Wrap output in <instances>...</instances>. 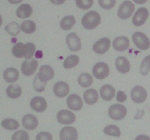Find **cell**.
<instances>
[{
    "label": "cell",
    "mask_w": 150,
    "mask_h": 140,
    "mask_svg": "<svg viewBox=\"0 0 150 140\" xmlns=\"http://www.w3.org/2000/svg\"><path fill=\"white\" fill-rule=\"evenodd\" d=\"M100 21L101 18L100 13L96 11H90V12L84 14V16L81 19V24L83 28H85L86 30H93L100 24Z\"/></svg>",
    "instance_id": "6da1fadb"
},
{
    "label": "cell",
    "mask_w": 150,
    "mask_h": 140,
    "mask_svg": "<svg viewBox=\"0 0 150 140\" xmlns=\"http://www.w3.org/2000/svg\"><path fill=\"white\" fill-rule=\"evenodd\" d=\"M126 115H127L126 107L120 104V103L113 104L112 106H110V108L108 110L109 117L114 120H122L126 116Z\"/></svg>",
    "instance_id": "7a4b0ae2"
},
{
    "label": "cell",
    "mask_w": 150,
    "mask_h": 140,
    "mask_svg": "<svg viewBox=\"0 0 150 140\" xmlns=\"http://www.w3.org/2000/svg\"><path fill=\"white\" fill-rule=\"evenodd\" d=\"M133 42L138 49L141 51H146L150 48V40L147 37V35L144 34V32H137L132 35Z\"/></svg>",
    "instance_id": "3957f363"
},
{
    "label": "cell",
    "mask_w": 150,
    "mask_h": 140,
    "mask_svg": "<svg viewBox=\"0 0 150 140\" xmlns=\"http://www.w3.org/2000/svg\"><path fill=\"white\" fill-rule=\"evenodd\" d=\"M135 11V5L131 1H126L122 2L120 6L119 7L118 10V16L120 19H127V18L131 17V15L134 13Z\"/></svg>",
    "instance_id": "277c9868"
},
{
    "label": "cell",
    "mask_w": 150,
    "mask_h": 140,
    "mask_svg": "<svg viewBox=\"0 0 150 140\" xmlns=\"http://www.w3.org/2000/svg\"><path fill=\"white\" fill-rule=\"evenodd\" d=\"M93 75L98 80H103L109 75V66L105 62H98L93 68Z\"/></svg>",
    "instance_id": "5b68a950"
},
{
    "label": "cell",
    "mask_w": 150,
    "mask_h": 140,
    "mask_svg": "<svg viewBox=\"0 0 150 140\" xmlns=\"http://www.w3.org/2000/svg\"><path fill=\"white\" fill-rule=\"evenodd\" d=\"M146 98H147V91L144 87L136 86L131 91V99L137 104H141V103L144 102Z\"/></svg>",
    "instance_id": "8992f818"
},
{
    "label": "cell",
    "mask_w": 150,
    "mask_h": 140,
    "mask_svg": "<svg viewBox=\"0 0 150 140\" xmlns=\"http://www.w3.org/2000/svg\"><path fill=\"white\" fill-rule=\"evenodd\" d=\"M57 119L60 124L63 125H71L76 121L75 113L68 110H61L57 113Z\"/></svg>",
    "instance_id": "52a82bcc"
},
{
    "label": "cell",
    "mask_w": 150,
    "mask_h": 140,
    "mask_svg": "<svg viewBox=\"0 0 150 140\" xmlns=\"http://www.w3.org/2000/svg\"><path fill=\"white\" fill-rule=\"evenodd\" d=\"M149 15V12L146 8H140L136 13H134L133 18H132V23L136 27H140V26L144 25L145 21L147 20Z\"/></svg>",
    "instance_id": "ba28073f"
},
{
    "label": "cell",
    "mask_w": 150,
    "mask_h": 140,
    "mask_svg": "<svg viewBox=\"0 0 150 140\" xmlns=\"http://www.w3.org/2000/svg\"><path fill=\"white\" fill-rule=\"evenodd\" d=\"M38 67V62L36 59L25 60L23 63L21 64V72H22L24 75L30 76L34 75Z\"/></svg>",
    "instance_id": "9c48e42d"
},
{
    "label": "cell",
    "mask_w": 150,
    "mask_h": 140,
    "mask_svg": "<svg viewBox=\"0 0 150 140\" xmlns=\"http://www.w3.org/2000/svg\"><path fill=\"white\" fill-rule=\"evenodd\" d=\"M111 41L108 37H103L93 45V51L98 54H103L110 49Z\"/></svg>",
    "instance_id": "30bf717a"
},
{
    "label": "cell",
    "mask_w": 150,
    "mask_h": 140,
    "mask_svg": "<svg viewBox=\"0 0 150 140\" xmlns=\"http://www.w3.org/2000/svg\"><path fill=\"white\" fill-rule=\"evenodd\" d=\"M66 103H67L68 108L72 110H80L83 107L82 98L80 97L79 94H76L69 95L67 97Z\"/></svg>",
    "instance_id": "8fae6325"
},
{
    "label": "cell",
    "mask_w": 150,
    "mask_h": 140,
    "mask_svg": "<svg viewBox=\"0 0 150 140\" xmlns=\"http://www.w3.org/2000/svg\"><path fill=\"white\" fill-rule=\"evenodd\" d=\"M66 44L68 48L72 51H79L81 49V42H80V38L78 36V34L75 32L69 34L66 36Z\"/></svg>",
    "instance_id": "7c38bea8"
},
{
    "label": "cell",
    "mask_w": 150,
    "mask_h": 140,
    "mask_svg": "<svg viewBox=\"0 0 150 140\" xmlns=\"http://www.w3.org/2000/svg\"><path fill=\"white\" fill-rule=\"evenodd\" d=\"M78 131L72 126L62 128L59 132L60 140H78Z\"/></svg>",
    "instance_id": "4fadbf2b"
},
{
    "label": "cell",
    "mask_w": 150,
    "mask_h": 140,
    "mask_svg": "<svg viewBox=\"0 0 150 140\" xmlns=\"http://www.w3.org/2000/svg\"><path fill=\"white\" fill-rule=\"evenodd\" d=\"M54 69L48 65H43L42 67H40L39 72L38 73V78L42 82H48L49 80L54 78Z\"/></svg>",
    "instance_id": "5bb4252c"
},
{
    "label": "cell",
    "mask_w": 150,
    "mask_h": 140,
    "mask_svg": "<svg viewBox=\"0 0 150 140\" xmlns=\"http://www.w3.org/2000/svg\"><path fill=\"white\" fill-rule=\"evenodd\" d=\"M69 91H70V87L64 81H58L54 86V94L57 97H65L69 94Z\"/></svg>",
    "instance_id": "9a60e30c"
},
{
    "label": "cell",
    "mask_w": 150,
    "mask_h": 140,
    "mask_svg": "<svg viewBox=\"0 0 150 140\" xmlns=\"http://www.w3.org/2000/svg\"><path fill=\"white\" fill-rule=\"evenodd\" d=\"M130 41L126 36H118L113 40V48L117 51H124L129 48Z\"/></svg>",
    "instance_id": "2e32d148"
},
{
    "label": "cell",
    "mask_w": 150,
    "mask_h": 140,
    "mask_svg": "<svg viewBox=\"0 0 150 140\" xmlns=\"http://www.w3.org/2000/svg\"><path fill=\"white\" fill-rule=\"evenodd\" d=\"M31 108L38 113H42L47 109V101L41 96H35L30 102Z\"/></svg>",
    "instance_id": "e0dca14e"
},
{
    "label": "cell",
    "mask_w": 150,
    "mask_h": 140,
    "mask_svg": "<svg viewBox=\"0 0 150 140\" xmlns=\"http://www.w3.org/2000/svg\"><path fill=\"white\" fill-rule=\"evenodd\" d=\"M23 127L28 131H34L38 126V120L34 115H26L22 118Z\"/></svg>",
    "instance_id": "ac0fdd59"
},
{
    "label": "cell",
    "mask_w": 150,
    "mask_h": 140,
    "mask_svg": "<svg viewBox=\"0 0 150 140\" xmlns=\"http://www.w3.org/2000/svg\"><path fill=\"white\" fill-rule=\"evenodd\" d=\"M100 94L103 100L111 101L116 95V90L113 86L109 85V84H106V85H103L100 88Z\"/></svg>",
    "instance_id": "d6986e66"
},
{
    "label": "cell",
    "mask_w": 150,
    "mask_h": 140,
    "mask_svg": "<svg viewBox=\"0 0 150 140\" xmlns=\"http://www.w3.org/2000/svg\"><path fill=\"white\" fill-rule=\"evenodd\" d=\"M116 68L120 73H127L130 71V62L124 56H119L116 59Z\"/></svg>",
    "instance_id": "ffe728a7"
},
{
    "label": "cell",
    "mask_w": 150,
    "mask_h": 140,
    "mask_svg": "<svg viewBox=\"0 0 150 140\" xmlns=\"http://www.w3.org/2000/svg\"><path fill=\"white\" fill-rule=\"evenodd\" d=\"M3 78L8 83H14L19 79V72L16 68H8L3 72Z\"/></svg>",
    "instance_id": "44dd1931"
},
{
    "label": "cell",
    "mask_w": 150,
    "mask_h": 140,
    "mask_svg": "<svg viewBox=\"0 0 150 140\" xmlns=\"http://www.w3.org/2000/svg\"><path fill=\"white\" fill-rule=\"evenodd\" d=\"M84 102L88 105H93L97 103L98 100V94L95 89H88L84 91L83 94Z\"/></svg>",
    "instance_id": "7402d4cb"
},
{
    "label": "cell",
    "mask_w": 150,
    "mask_h": 140,
    "mask_svg": "<svg viewBox=\"0 0 150 140\" xmlns=\"http://www.w3.org/2000/svg\"><path fill=\"white\" fill-rule=\"evenodd\" d=\"M33 9L29 4H21L16 10V15L19 18H28L32 15Z\"/></svg>",
    "instance_id": "603a6c76"
},
{
    "label": "cell",
    "mask_w": 150,
    "mask_h": 140,
    "mask_svg": "<svg viewBox=\"0 0 150 140\" xmlns=\"http://www.w3.org/2000/svg\"><path fill=\"white\" fill-rule=\"evenodd\" d=\"M6 94L8 95V97L12 99H16L20 96L21 94H22V89L18 85H13V84H11V85L7 88Z\"/></svg>",
    "instance_id": "cb8c5ba5"
},
{
    "label": "cell",
    "mask_w": 150,
    "mask_h": 140,
    "mask_svg": "<svg viewBox=\"0 0 150 140\" xmlns=\"http://www.w3.org/2000/svg\"><path fill=\"white\" fill-rule=\"evenodd\" d=\"M78 82L80 87L88 88L93 84V77L90 73L83 72L81 75H79V78H78Z\"/></svg>",
    "instance_id": "d4e9b609"
},
{
    "label": "cell",
    "mask_w": 150,
    "mask_h": 140,
    "mask_svg": "<svg viewBox=\"0 0 150 140\" xmlns=\"http://www.w3.org/2000/svg\"><path fill=\"white\" fill-rule=\"evenodd\" d=\"M76 24V18L73 15H68L63 17L60 20V28L64 31H69L73 28V26Z\"/></svg>",
    "instance_id": "484cf974"
},
{
    "label": "cell",
    "mask_w": 150,
    "mask_h": 140,
    "mask_svg": "<svg viewBox=\"0 0 150 140\" xmlns=\"http://www.w3.org/2000/svg\"><path fill=\"white\" fill-rule=\"evenodd\" d=\"M21 27V31L25 34H34L36 30V25L34 21L32 20H25L22 22V24L20 25Z\"/></svg>",
    "instance_id": "4316f807"
},
{
    "label": "cell",
    "mask_w": 150,
    "mask_h": 140,
    "mask_svg": "<svg viewBox=\"0 0 150 140\" xmlns=\"http://www.w3.org/2000/svg\"><path fill=\"white\" fill-rule=\"evenodd\" d=\"M1 125L5 130H8V131H16L19 128L18 121L13 118H6L4 120H2Z\"/></svg>",
    "instance_id": "83f0119b"
},
{
    "label": "cell",
    "mask_w": 150,
    "mask_h": 140,
    "mask_svg": "<svg viewBox=\"0 0 150 140\" xmlns=\"http://www.w3.org/2000/svg\"><path fill=\"white\" fill-rule=\"evenodd\" d=\"M79 63V57L76 54L69 55L67 58H65L63 62V67L65 69H72L76 67Z\"/></svg>",
    "instance_id": "f1b7e54d"
},
{
    "label": "cell",
    "mask_w": 150,
    "mask_h": 140,
    "mask_svg": "<svg viewBox=\"0 0 150 140\" xmlns=\"http://www.w3.org/2000/svg\"><path fill=\"white\" fill-rule=\"evenodd\" d=\"M12 53L13 54V56H16V58H22L24 57L25 54V44L22 42H18L16 44H14V46L12 49Z\"/></svg>",
    "instance_id": "f546056e"
},
{
    "label": "cell",
    "mask_w": 150,
    "mask_h": 140,
    "mask_svg": "<svg viewBox=\"0 0 150 140\" xmlns=\"http://www.w3.org/2000/svg\"><path fill=\"white\" fill-rule=\"evenodd\" d=\"M5 31L8 32L10 35L16 36L19 34V32L21 31V27L16 22H11V23H9L5 27Z\"/></svg>",
    "instance_id": "4dcf8cb0"
},
{
    "label": "cell",
    "mask_w": 150,
    "mask_h": 140,
    "mask_svg": "<svg viewBox=\"0 0 150 140\" xmlns=\"http://www.w3.org/2000/svg\"><path fill=\"white\" fill-rule=\"evenodd\" d=\"M103 132L106 135L109 136H114V137H120L122 132L118 126L116 125H108L103 129Z\"/></svg>",
    "instance_id": "1f68e13d"
},
{
    "label": "cell",
    "mask_w": 150,
    "mask_h": 140,
    "mask_svg": "<svg viewBox=\"0 0 150 140\" xmlns=\"http://www.w3.org/2000/svg\"><path fill=\"white\" fill-rule=\"evenodd\" d=\"M35 53V46L34 43L28 42L25 44V54L24 58L25 60H30L32 59V57L34 56V54Z\"/></svg>",
    "instance_id": "d6a6232c"
},
{
    "label": "cell",
    "mask_w": 150,
    "mask_h": 140,
    "mask_svg": "<svg viewBox=\"0 0 150 140\" xmlns=\"http://www.w3.org/2000/svg\"><path fill=\"white\" fill-rule=\"evenodd\" d=\"M149 71H150V55H147L142 61L140 72L142 75H148Z\"/></svg>",
    "instance_id": "836d02e7"
},
{
    "label": "cell",
    "mask_w": 150,
    "mask_h": 140,
    "mask_svg": "<svg viewBox=\"0 0 150 140\" xmlns=\"http://www.w3.org/2000/svg\"><path fill=\"white\" fill-rule=\"evenodd\" d=\"M46 84H47V82H42V81L38 78V75L35 76V79H34V89H35V91H38V93H42V91H44Z\"/></svg>",
    "instance_id": "e575fe53"
},
{
    "label": "cell",
    "mask_w": 150,
    "mask_h": 140,
    "mask_svg": "<svg viewBox=\"0 0 150 140\" xmlns=\"http://www.w3.org/2000/svg\"><path fill=\"white\" fill-rule=\"evenodd\" d=\"M12 140H30V136L27 132L23 130L16 131L12 136Z\"/></svg>",
    "instance_id": "d590c367"
},
{
    "label": "cell",
    "mask_w": 150,
    "mask_h": 140,
    "mask_svg": "<svg viewBox=\"0 0 150 140\" xmlns=\"http://www.w3.org/2000/svg\"><path fill=\"white\" fill-rule=\"evenodd\" d=\"M94 0H76V4L81 10H89L93 6Z\"/></svg>",
    "instance_id": "8d00e7d4"
},
{
    "label": "cell",
    "mask_w": 150,
    "mask_h": 140,
    "mask_svg": "<svg viewBox=\"0 0 150 140\" xmlns=\"http://www.w3.org/2000/svg\"><path fill=\"white\" fill-rule=\"evenodd\" d=\"M98 5L104 10H111L116 5V0H98Z\"/></svg>",
    "instance_id": "74e56055"
},
{
    "label": "cell",
    "mask_w": 150,
    "mask_h": 140,
    "mask_svg": "<svg viewBox=\"0 0 150 140\" xmlns=\"http://www.w3.org/2000/svg\"><path fill=\"white\" fill-rule=\"evenodd\" d=\"M35 140H53V136L48 132H41L36 135Z\"/></svg>",
    "instance_id": "f35d334b"
},
{
    "label": "cell",
    "mask_w": 150,
    "mask_h": 140,
    "mask_svg": "<svg viewBox=\"0 0 150 140\" xmlns=\"http://www.w3.org/2000/svg\"><path fill=\"white\" fill-rule=\"evenodd\" d=\"M116 99L117 101L120 102V104H122V102H124L127 99V95L125 94V93L122 91H119L118 93L116 94Z\"/></svg>",
    "instance_id": "ab89813d"
},
{
    "label": "cell",
    "mask_w": 150,
    "mask_h": 140,
    "mask_svg": "<svg viewBox=\"0 0 150 140\" xmlns=\"http://www.w3.org/2000/svg\"><path fill=\"white\" fill-rule=\"evenodd\" d=\"M135 140H150V137L147 135H144V134H141V135H138Z\"/></svg>",
    "instance_id": "60d3db41"
},
{
    "label": "cell",
    "mask_w": 150,
    "mask_h": 140,
    "mask_svg": "<svg viewBox=\"0 0 150 140\" xmlns=\"http://www.w3.org/2000/svg\"><path fill=\"white\" fill-rule=\"evenodd\" d=\"M50 1L54 5H61V4H63V3H65L66 0H50Z\"/></svg>",
    "instance_id": "b9f144b4"
},
{
    "label": "cell",
    "mask_w": 150,
    "mask_h": 140,
    "mask_svg": "<svg viewBox=\"0 0 150 140\" xmlns=\"http://www.w3.org/2000/svg\"><path fill=\"white\" fill-rule=\"evenodd\" d=\"M133 1L136 3V4H144L148 0H133Z\"/></svg>",
    "instance_id": "7bdbcfd3"
},
{
    "label": "cell",
    "mask_w": 150,
    "mask_h": 140,
    "mask_svg": "<svg viewBox=\"0 0 150 140\" xmlns=\"http://www.w3.org/2000/svg\"><path fill=\"white\" fill-rule=\"evenodd\" d=\"M22 0H9L10 3H12V4H18V3H20Z\"/></svg>",
    "instance_id": "ee69618b"
},
{
    "label": "cell",
    "mask_w": 150,
    "mask_h": 140,
    "mask_svg": "<svg viewBox=\"0 0 150 140\" xmlns=\"http://www.w3.org/2000/svg\"><path fill=\"white\" fill-rule=\"evenodd\" d=\"M38 58H41L42 57V54H41V51H38V56H36Z\"/></svg>",
    "instance_id": "f6af8a7d"
},
{
    "label": "cell",
    "mask_w": 150,
    "mask_h": 140,
    "mask_svg": "<svg viewBox=\"0 0 150 140\" xmlns=\"http://www.w3.org/2000/svg\"><path fill=\"white\" fill-rule=\"evenodd\" d=\"M2 21H3V20H2V17H1V15H0V26L2 25Z\"/></svg>",
    "instance_id": "bcb514c9"
}]
</instances>
